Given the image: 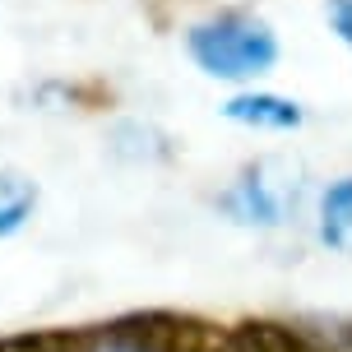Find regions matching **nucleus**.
Instances as JSON below:
<instances>
[{
	"instance_id": "obj_1",
	"label": "nucleus",
	"mask_w": 352,
	"mask_h": 352,
	"mask_svg": "<svg viewBox=\"0 0 352 352\" xmlns=\"http://www.w3.org/2000/svg\"><path fill=\"white\" fill-rule=\"evenodd\" d=\"M195 65L213 79H260L278 65V37L255 14H213L186 33Z\"/></svg>"
},
{
	"instance_id": "obj_2",
	"label": "nucleus",
	"mask_w": 352,
	"mask_h": 352,
	"mask_svg": "<svg viewBox=\"0 0 352 352\" xmlns=\"http://www.w3.org/2000/svg\"><path fill=\"white\" fill-rule=\"evenodd\" d=\"M107 338L130 352H232L223 329H213L209 320H199V316H176V311L121 316L107 329Z\"/></svg>"
},
{
	"instance_id": "obj_3",
	"label": "nucleus",
	"mask_w": 352,
	"mask_h": 352,
	"mask_svg": "<svg viewBox=\"0 0 352 352\" xmlns=\"http://www.w3.org/2000/svg\"><path fill=\"white\" fill-rule=\"evenodd\" d=\"M297 195H301L297 167L260 162L223 195V209L250 228H278V223H287V213H297Z\"/></svg>"
},
{
	"instance_id": "obj_4",
	"label": "nucleus",
	"mask_w": 352,
	"mask_h": 352,
	"mask_svg": "<svg viewBox=\"0 0 352 352\" xmlns=\"http://www.w3.org/2000/svg\"><path fill=\"white\" fill-rule=\"evenodd\" d=\"M228 343L232 352H329L311 334H301L292 324H278V320H241L228 334Z\"/></svg>"
},
{
	"instance_id": "obj_5",
	"label": "nucleus",
	"mask_w": 352,
	"mask_h": 352,
	"mask_svg": "<svg viewBox=\"0 0 352 352\" xmlns=\"http://www.w3.org/2000/svg\"><path fill=\"white\" fill-rule=\"evenodd\" d=\"M228 121H241V125H260V130H297L301 125V107L278 98V93H241L223 107Z\"/></svg>"
},
{
	"instance_id": "obj_6",
	"label": "nucleus",
	"mask_w": 352,
	"mask_h": 352,
	"mask_svg": "<svg viewBox=\"0 0 352 352\" xmlns=\"http://www.w3.org/2000/svg\"><path fill=\"white\" fill-rule=\"evenodd\" d=\"M320 241L352 255V176L329 186L320 199Z\"/></svg>"
},
{
	"instance_id": "obj_7",
	"label": "nucleus",
	"mask_w": 352,
	"mask_h": 352,
	"mask_svg": "<svg viewBox=\"0 0 352 352\" xmlns=\"http://www.w3.org/2000/svg\"><path fill=\"white\" fill-rule=\"evenodd\" d=\"M37 209V186L19 172H0V236L19 232Z\"/></svg>"
},
{
	"instance_id": "obj_8",
	"label": "nucleus",
	"mask_w": 352,
	"mask_h": 352,
	"mask_svg": "<svg viewBox=\"0 0 352 352\" xmlns=\"http://www.w3.org/2000/svg\"><path fill=\"white\" fill-rule=\"evenodd\" d=\"M98 338L84 329H33L19 338H0V352H93Z\"/></svg>"
},
{
	"instance_id": "obj_9",
	"label": "nucleus",
	"mask_w": 352,
	"mask_h": 352,
	"mask_svg": "<svg viewBox=\"0 0 352 352\" xmlns=\"http://www.w3.org/2000/svg\"><path fill=\"white\" fill-rule=\"evenodd\" d=\"M329 23H334V33L352 47V0H334L329 5Z\"/></svg>"
},
{
	"instance_id": "obj_10",
	"label": "nucleus",
	"mask_w": 352,
	"mask_h": 352,
	"mask_svg": "<svg viewBox=\"0 0 352 352\" xmlns=\"http://www.w3.org/2000/svg\"><path fill=\"white\" fill-rule=\"evenodd\" d=\"M93 352H130V348H121V343H111V338H107V348H93Z\"/></svg>"
}]
</instances>
